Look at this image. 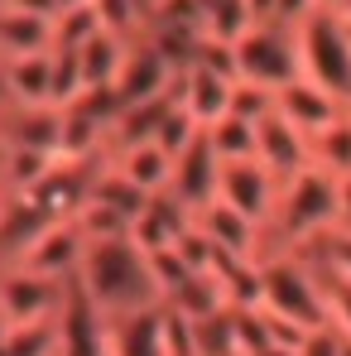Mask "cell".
<instances>
[{
    "instance_id": "3957f363",
    "label": "cell",
    "mask_w": 351,
    "mask_h": 356,
    "mask_svg": "<svg viewBox=\"0 0 351 356\" xmlns=\"http://www.w3.org/2000/svg\"><path fill=\"white\" fill-rule=\"evenodd\" d=\"M298 63L308 82L351 106V15L342 5H323L298 24Z\"/></svg>"
},
{
    "instance_id": "ffe728a7",
    "label": "cell",
    "mask_w": 351,
    "mask_h": 356,
    "mask_svg": "<svg viewBox=\"0 0 351 356\" xmlns=\"http://www.w3.org/2000/svg\"><path fill=\"white\" fill-rule=\"evenodd\" d=\"M298 356H342V327L337 323H323V327H308Z\"/></svg>"
},
{
    "instance_id": "2e32d148",
    "label": "cell",
    "mask_w": 351,
    "mask_h": 356,
    "mask_svg": "<svg viewBox=\"0 0 351 356\" xmlns=\"http://www.w3.org/2000/svg\"><path fill=\"white\" fill-rule=\"evenodd\" d=\"M54 49V19H39L19 5L0 10V58H29V54H49Z\"/></svg>"
},
{
    "instance_id": "8992f818",
    "label": "cell",
    "mask_w": 351,
    "mask_h": 356,
    "mask_svg": "<svg viewBox=\"0 0 351 356\" xmlns=\"http://www.w3.org/2000/svg\"><path fill=\"white\" fill-rule=\"evenodd\" d=\"M72 284V280H67ZM58 280H44V275H34V270H0V313H5V323L10 327H29V323H49L54 313H58L63 303V289Z\"/></svg>"
},
{
    "instance_id": "9c48e42d",
    "label": "cell",
    "mask_w": 351,
    "mask_h": 356,
    "mask_svg": "<svg viewBox=\"0 0 351 356\" xmlns=\"http://www.w3.org/2000/svg\"><path fill=\"white\" fill-rule=\"evenodd\" d=\"M255 159L275 174V183H289L293 174H303L308 164H313V140L284 120L279 111H270V116L255 125Z\"/></svg>"
},
{
    "instance_id": "7a4b0ae2",
    "label": "cell",
    "mask_w": 351,
    "mask_h": 356,
    "mask_svg": "<svg viewBox=\"0 0 351 356\" xmlns=\"http://www.w3.org/2000/svg\"><path fill=\"white\" fill-rule=\"evenodd\" d=\"M260 308L289 318L298 327H323L327 318V294L318 280V265L303 250H279L260 260Z\"/></svg>"
},
{
    "instance_id": "30bf717a",
    "label": "cell",
    "mask_w": 351,
    "mask_h": 356,
    "mask_svg": "<svg viewBox=\"0 0 351 356\" xmlns=\"http://www.w3.org/2000/svg\"><path fill=\"white\" fill-rule=\"evenodd\" d=\"M231 92H236V77L212 72V67H202V63L183 67L178 82H174V102L197 120L202 130H212L222 116H231Z\"/></svg>"
},
{
    "instance_id": "7c38bea8",
    "label": "cell",
    "mask_w": 351,
    "mask_h": 356,
    "mask_svg": "<svg viewBox=\"0 0 351 356\" xmlns=\"http://www.w3.org/2000/svg\"><path fill=\"white\" fill-rule=\"evenodd\" d=\"M197 227L207 232V241H212L217 250H227V255L245 260V265H260V255H265V232H260L250 217H240L236 207H227L222 197L197 212Z\"/></svg>"
},
{
    "instance_id": "5b68a950",
    "label": "cell",
    "mask_w": 351,
    "mask_h": 356,
    "mask_svg": "<svg viewBox=\"0 0 351 356\" xmlns=\"http://www.w3.org/2000/svg\"><path fill=\"white\" fill-rule=\"evenodd\" d=\"M54 332H58V352L63 356H111L106 352L111 318L82 294L77 280L63 289V303H58V313H54Z\"/></svg>"
},
{
    "instance_id": "8fae6325",
    "label": "cell",
    "mask_w": 351,
    "mask_h": 356,
    "mask_svg": "<svg viewBox=\"0 0 351 356\" xmlns=\"http://www.w3.org/2000/svg\"><path fill=\"white\" fill-rule=\"evenodd\" d=\"M275 111H279L284 120H293V125L313 140V135H323L327 125H337L351 106H347V102H337L327 87H318V82L298 77V82L284 87V92H275Z\"/></svg>"
},
{
    "instance_id": "5bb4252c",
    "label": "cell",
    "mask_w": 351,
    "mask_h": 356,
    "mask_svg": "<svg viewBox=\"0 0 351 356\" xmlns=\"http://www.w3.org/2000/svg\"><path fill=\"white\" fill-rule=\"evenodd\" d=\"M0 82H5V102L10 106H54V49L0 63Z\"/></svg>"
},
{
    "instance_id": "d6986e66",
    "label": "cell",
    "mask_w": 351,
    "mask_h": 356,
    "mask_svg": "<svg viewBox=\"0 0 351 356\" xmlns=\"http://www.w3.org/2000/svg\"><path fill=\"white\" fill-rule=\"evenodd\" d=\"M207 140H212V149H217V159L222 164H236V159H255V125L240 116H222L212 130H207Z\"/></svg>"
},
{
    "instance_id": "6da1fadb",
    "label": "cell",
    "mask_w": 351,
    "mask_h": 356,
    "mask_svg": "<svg viewBox=\"0 0 351 356\" xmlns=\"http://www.w3.org/2000/svg\"><path fill=\"white\" fill-rule=\"evenodd\" d=\"M77 284H82V294L92 298L106 318L149 308V303H164L159 289H154V275H149V255L130 236L92 241L87 255H82V265H77Z\"/></svg>"
},
{
    "instance_id": "277c9868",
    "label": "cell",
    "mask_w": 351,
    "mask_h": 356,
    "mask_svg": "<svg viewBox=\"0 0 351 356\" xmlns=\"http://www.w3.org/2000/svg\"><path fill=\"white\" fill-rule=\"evenodd\" d=\"M236 77L255 82L265 92H284L289 82L303 77L298 63V29L289 24H250V34L236 39Z\"/></svg>"
},
{
    "instance_id": "52a82bcc",
    "label": "cell",
    "mask_w": 351,
    "mask_h": 356,
    "mask_svg": "<svg viewBox=\"0 0 351 356\" xmlns=\"http://www.w3.org/2000/svg\"><path fill=\"white\" fill-rule=\"evenodd\" d=\"M217 197L265 232L275 217V202H279V183L260 159H236V164H222V193Z\"/></svg>"
},
{
    "instance_id": "e0dca14e",
    "label": "cell",
    "mask_w": 351,
    "mask_h": 356,
    "mask_svg": "<svg viewBox=\"0 0 351 356\" xmlns=\"http://www.w3.org/2000/svg\"><path fill=\"white\" fill-rule=\"evenodd\" d=\"M130 54V39H120V34H92L82 49H77V63H82V82H87V92L92 87H116L120 77V63Z\"/></svg>"
},
{
    "instance_id": "ac0fdd59",
    "label": "cell",
    "mask_w": 351,
    "mask_h": 356,
    "mask_svg": "<svg viewBox=\"0 0 351 356\" xmlns=\"http://www.w3.org/2000/svg\"><path fill=\"white\" fill-rule=\"evenodd\" d=\"M313 164L327 174H351V111L337 125H327L323 135H313Z\"/></svg>"
},
{
    "instance_id": "7402d4cb",
    "label": "cell",
    "mask_w": 351,
    "mask_h": 356,
    "mask_svg": "<svg viewBox=\"0 0 351 356\" xmlns=\"http://www.w3.org/2000/svg\"><path fill=\"white\" fill-rule=\"evenodd\" d=\"M332 236H351V174L337 178V232Z\"/></svg>"
},
{
    "instance_id": "4fadbf2b",
    "label": "cell",
    "mask_w": 351,
    "mask_h": 356,
    "mask_svg": "<svg viewBox=\"0 0 351 356\" xmlns=\"http://www.w3.org/2000/svg\"><path fill=\"white\" fill-rule=\"evenodd\" d=\"M106 352L111 356H169V342H164V303H149V308H135V313L111 318Z\"/></svg>"
},
{
    "instance_id": "ba28073f",
    "label": "cell",
    "mask_w": 351,
    "mask_h": 356,
    "mask_svg": "<svg viewBox=\"0 0 351 356\" xmlns=\"http://www.w3.org/2000/svg\"><path fill=\"white\" fill-rule=\"evenodd\" d=\"M178 82V72L169 67V58L149 44V34L130 39V54L120 63V77H116V97L120 106H140V102H159L169 97Z\"/></svg>"
},
{
    "instance_id": "603a6c76",
    "label": "cell",
    "mask_w": 351,
    "mask_h": 356,
    "mask_svg": "<svg viewBox=\"0 0 351 356\" xmlns=\"http://www.w3.org/2000/svg\"><path fill=\"white\" fill-rule=\"evenodd\" d=\"M54 356H63V352H54Z\"/></svg>"
},
{
    "instance_id": "9a60e30c",
    "label": "cell",
    "mask_w": 351,
    "mask_h": 356,
    "mask_svg": "<svg viewBox=\"0 0 351 356\" xmlns=\"http://www.w3.org/2000/svg\"><path fill=\"white\" fill-rule=\"evenodd\" d=\"M106 164L116 169L125 183H135L140 193H169L174 188V154L169 149H159L154 140H145V145H130V149H116V154H106Z\"/></svg>"
},
{
    "instance_id": "44dd1931",
    "label": "cell",
    "mask_w": 351,
    "mask_h": 356,
    "mask_svg": "<svg viewBox=\"0 0 351 356\" xmlns=\"http://www.w3.org/2000/svg\"><path fill=\"white\" fill-rule=\"evenodd\" d=\"M313 10H323V0H275V24H289L298 29Z\"/></svg>"
}]
</instances>
